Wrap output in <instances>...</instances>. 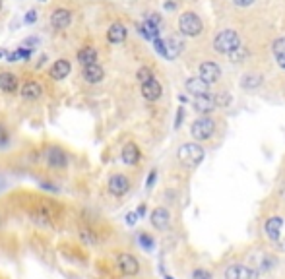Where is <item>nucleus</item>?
Listing matches in <instances>:
<instances>
[{"label": "nucleus", "instance_id": "obj_1", "mask_svg": "<svg viewBox=\"0 0 285 279\" xmlns=\"http://www.w3.org/2000/svg\"><path fill=\"white\" fill-rule=\"evenodd\" d=\"M241 47V37L237 31L233 29H223L215 35L214 39V49L219 54H231L233 51H237Z\"/></svg>", "mask_w": 285, "mask_h": 279}, {"label": "nucleus", "instance_id": "obj_2", "mask_svg": "<svg viewBox=\"0 0 285 279\" xmlns=\"http://www.w3.org/2000/svg\"><path fill=\"white\" fill-rule=\"evenodd\" d=\"M177 157L184 167L194 169V167H198V165L202 163V159H204V149H202V145H198V143H182V145L178 147Z\"/></svg>", "mask_w": 285, "mask_h": 279}, {"label": "nucleus", "instance_id": "obj_3", "mask_svg": "<svg viewBox=\"0 0 285 279\" xmlns=\"http://www.w3.org/2000/svg\"><path fill=\"white\" fill-rule=\"evenodd\" d=\"M202 19L194 12H184L178 17V29L184 37H198L202 33Z\"/></svg>", "mask_w": 285, "mask_h": 279}, {"label": "nucleus", "instance_id": "obj_4", "mask_svg": "<svg viewBox=\"0 0 285 279\" xmlns=\"http://www.w3.org/2000/svg\"><path fill=\"white\" fill-rule=\"evenodd\" d=\"M190 132H192L194 140H200V141L202 140H210L215 132V121L204 115V117H200V119H196V121L192 122Z\"/></svg>", "mask_w": 285, "mask_h": 279}, {"label": "nucleus", "instance_id": "obj_5", "mask_svg": "<svg viewBox=\"0 0 285 279\" xmlns=\"http://www.w3.org/2000/svg\"><path fill=\"white\" fill-rule=\"evenodd\" d=\"M117 266L128 278H134V276L140 274V262L136 260L132 254H128V252H123V254L117 256Z\"/></svg>", "mask_w": 285, "mask_h": 279}, {"label": "nucleus", "instance_id": "obj_6", "mask_svg": "<svg viewBox=\"0 0 285 279\" xmlns=\"http://www.w3.org/2000/svg\"><path fill=\"white\" fill-rule=\"evenodd\" d=\"M184 87H186V91H188L190 95H194V97L208 95V93H210V84H208L204 78H200V76H190V78L184 82Z\"/></svg>", "mask_w": 285, "mask_h": 279}, {"label": "nucleus", "instance_id": "obj_7", "mask_svg": "<svg viewBox=\"0 0 285 279\" xmlns=\"http://www.w3.org/2000/svg\"><path fill=\"white\" fill-rule=\"evenodd\" d=\"M198 76H200V78H204V80L212 86V84H215V82L221 78V68H219L215 62H212V60H206V62H202V64H200V68H198Z\"/></svg>", "mask_w": 285, "mask_h": 279}, {"label": "nucleus", "instance_id": "obj_8", "mask_svg": "<svg viewBox=\"0 0 285 279\" xmlns=\"http://www.w3.org/2000/svg\"><path fill=\"white\" fill-rule=\"evenodd\" d=\"M109 192L113 194V196H125L126 192L130 190V180H128V176L125 174H113L111 178H109Z\"/></svg>", "mask_w": 285, "mask_h": 279}, {"label": "nucleus", "instance_id": "obj_9", "mask_svg": "<svg viewBox=\"0 0 285 279\" xmlns=\"http://www.w3.org/2000/svg\"><path fill=\"white\" fill-rule=\"evenodd\" d=\"M47 163H49L53 169H64V167L68 165V155H66L64 149L53 145V147L47 149Z\"/></svg>", "mask_w": 285, "mask_h": 279}, {"label": "nucleus", "instance_id": "obj_10", "mask_svg": "<svg viewBox=\"0 0 285 279\" xmlns=\"http://www.w3.org/2000/svg\"><path fill=\"white\" fill-rule=\"evenodd\" d=\"M72 23V12L70 10H66V8H56L53 12V16H51V25H53L54 29H66L68 25Z\"/></svg>", "mask_w": 285, "mask_h": 279}, {"label": "nucleus", "instance_id": "obj_11", "mask_svg": "<svg viewBox=\"0 0 285 279\" xmlns=\"http://www.w3.org/2000/svg\"><path fill=\"white\" fill-rule=\"evenodd\" d=\"M161 93H163V87H161V84L155 78H151V80H147V82L142 84L143 99H147V101H157L161 97Z\"/></svg>", "mask_w": 285, "mask_h": 279}, {"label": "nucleus", "instance_id": "obj_12", "mask_svg": "<svg viewBox=\"0 0 285 279\" xmlns=\"http://www.w3.org/2000/svg\"><path fill=\"white\" fill-rule=\"evenodd\" d=\"M149 219H151V225L155 227V229L165 231V229L169 227V223H171V213H169V209H165V208H155L151 211Z\"/></svg>", "mask_w": 285, "mask_h": 279}, {"label": "nucleus", "instance_id": "obj_13", "mask_svg": "<svg viewBox=\"0 0 285 279\" xmlns=\"http://www.w3.org/2000/svg\"><path fill=\"white\" fill-rule=\"evenodd\" d=\"M254 278V272L243 266V264H233L225 270V279H252Z\"/></svg>", "mask_w": 285, "mask_h": 279}, {"label": "nucleus", "instance_id": "obj_14", "mask_svg": "<svg viewBox=\"0 0 285 279\" xmlns=\"http://www.w3.org/2000/svg\"><path fill=\"white\" fill-rule=\"evenodd\" d=\"M282 229H284V217H280V215L270 217V219L266 221V225H264L266 237L268 239H272V241H278V239H280Z\"/></svg>", "mask_w": 285, "mask_h": 279}, {"label": "nucleus", "instance_id": "obj_15", "mask_svg": "<svg viewBox=\"0 0 285 279\" xmlns=\"http://www.w3.org/2000/svg\"><path fill=\"white\" fill-rule=\"evenodd\" d=\"M126 35H128L126 27L121 21H117V23H113V25L109 27L107 39H109V43H113V45H121V43L126 41Z\"/></svg>", "mask_w": 285, "mask_h": 279}, {"label": "nucleus", "instance_id": "obj_16", "mask_svg": "<svg viewBox=\"0 0 285 279\" xmlns=\"http://www.w3.org/2000/svg\"><path fill=\"white\" fill-rule=\"evenodd\" d=\"M72 70V64L66 60V58H60V60H56L53 66H51V70H49V74H51V78L53 80H64L68 74H70Z\"/></svg>", "mask_w": 285, "mask_h": 279}, {"label": "nucleus", "instance_id": "obj_17", "mask_svg": "<svg viewBox=\"0 0 285 279\" xmlns=\"http://www.w3.org/2000/svg\"><path fill=\"white\" fill-rule=\"evenodd\" d=\"M103 78H105V70L101 68L97 62H95V64H89V66H84V80H86V82H89V84H99Z\"/></svg>", "mask_w": 285, "mask_h": 279}, {"label": "nucleus", "instance_id": "obj_18", "mask_svg": "<svg viewBox=\"0 0 285 279\" xmlns=\"http://www.w3.org/2000/svg\"><path fill=\"white\" fill-rule=\"evenodd\" d=\"M43 95V87L41 84H37V82H25L23 86H21V97L23 99H27V101H35Z\"/></svg>", "mask_w": 285, "mask_h": 279}, {"label": "nucleus", "instance_id": "obj_19", "mask_svg": "<svg viewBox=\"0 0 285 279\" xmlns=\"http://www.w3.org/2000/svg\"><path fill=\"white\" fill-rule=\"evenodd\" d=\"M192 107H194V111L200 113V115H208V113H212V111H214L215 101L210 97V95H200V97H194Z\"/></svg>", "mask_w": 285, "mask_h": 279}, {"label": "nucleus", "instance_id": "obj_20", "mask_svg": "<svg viewBox=\"0 0 285 279\" xmlns=\"http://www.w3.org/2000/svg\"><path fill=\"white\" fill-rule=\"evenodd\" d=\"M121 157H123V161H125L126 165H136V163L140 161V149H138V145L132 143V141L126 143L125 147H123Z\"/></svg>", "mask_w": 285, "mask_h": 279}, {"label": "nucleus", "instance_id": "obj_21", "mask_svg": "<svg viewBox=\"0 0 285 279\" xmlns=\"http://www.w3.org/2000/svg\"><path fill=\"white\" fill-rule=\"evenodd\" d=\"M0 89L4 93H14L18 89V78L12 72H2L0 74Z\"/></svg>", "mask_w": 285, "mask_h": 279}, {"label": "nucleus", "instance_id": "obj_22", "mask_svg": "<svg viewBox=\"0 0 285 279\" xmlns=\"http://www.w3.org/2000/svg\"><path fill=\"white\" fill-rule=\"evenodd\" d=\"M165 58L167 60H173V58H177L180 51H182V41L177 39V37H169V39H165Z\"/></svg>", "mask_w": 285, "mask_h": 279}, {"label": "nucleus", "instance_id": "obj_23", "mask_svg": "<svg viewBox=\"0 0 285 279\" xmlns=\"http://www.w3.org/2000/svg\"><path fill=\"white\" fill-rule=\"evenodd\" d=\"M138 29H140V33H142L145 39H149V41L159 39V25H157V23H153L151 19H147V17H145V21H143Z\"/></svg>", "mask_w": 285, "mask_h": 279}, {"label": "nucleus", "instance_id": "obj_24", "mask_svg": "<svg viewBox=\"0 0 285 279\" xmlns=\"http://www.w3.org/2000/svg\"><path fill=\"white\" fill-rule=\"evenodd\" d=\"M78 62L82 66H89V64H95L97 62V51L93 47H84L78 51Z\"/></svg>", "mask_w": 285, "mask_h": 279}, {"label": "nucleus", "instance_id": "obj_25", "mask_svg": "<svg viewBox=\"0 0 285 279\" xmlns=\"http://www.w3.org/2000/svg\"><path fill=\"white\" fill-rule=\"evenodd\" d=\"M241 86L245 89H256L262 86V76L260 74H245L241 80Z\"/></svg>", "mask_w": 285, "mask_h": 279}, {"label": "nucleus", "instance_id": "obj_26", "mask_svg": "<svg viewBox=\"0 0 285 279\" xmlns=\"http://www.w3.org/2000/svg\"><path fill=\"white\" fill-rule=\"evenodd\" d=\"M31 219L35 221V223H39V225H51V213L47 211V209L43 208H37L31 211Z\"/></svg>", "mask_w": 285, "mask_h": 279}, {"label": "nucleus", "instance_id": "obj_27", "mask_svg": "<svg viewBox=\"0 0 285 279\" xmlns=\"http://www.w3.org/2000/svg\"><path fill=\"white\" fill-rule=\"evenodd\" d=\"M31 56V49H18V51L10 52V54H6V58H8V62H16V60H27Z\"/></svg>", "mask_w": 285, "mask_h": 279}, {"label": "nucleus", "instance_id": "obj_28", "mask_svg": "<svg viewBox=\"0 0 285 279\" xmlns=\"http://www.w3.org/2000/svg\"><path fill=\"white\" fill-rule=\"evenodd\" d=\"M80 239H82V243L88 244V246L97 244V237H95V233H93V231H89V229H82V231H80Z\"/></svg>", "mask_w": 285, "mask_h": 279}, {"label": "nucleus", "instance_id": "obj_29", "mask_svg": "<svg viewBox=\"0 0 285 279\" xmlns=\"http://www.w3.org/2000/svg\"><path fill=\"white\" fill-rule=\"evenodd\" d=\"M272 51H274L276 56L285 54V37H280V39H276V41L272 43Z\"/></svg>", "mask_w": 285, "mask_h": 279}, {"label": "nucleus", "instance_id": "obj_30", "mask_svg": "<svg viewBox=\"0 0 285 279\" xmlns=\"http://www.w3.org/2000/svg\"><path fill=\"white\" fill-rule=\"evenodd\" d=\"M214 101L217 107H227V105L231 103V95L227 93V91H223V93H217L214 97Z\"/></svg>", "mask_w": 285, "mask_h": 279}, {"label": "nucleus", "instance_id": "obj_31", "mask_svg": "<svg viewBox=\"0 0 285 279\" xmlns=\"http://www.w3.org/2000/svg\"><path fill=\"white\" fill-rule=\"evenodd\" d=\"M138 243L142 244V248H145V250H151L153 248V239L149 237V235H145V233H140L138 235Z\"/></svg>", "mask_w": 285, "mask_h": 279}, {"label": "nucleus", "instance_id": "obj_32", "mask_svg": "<svg viewBox=\"0 0 285 279\" xmlns=\"http://www.w3.org/2000/svg\"><path fill=\"white\" fill-rule=\"evenodd\" d=\"M136 78H138V80H140V82H147V80H151V78H153V74H151V70L149 68H145V66H143V68H140L138 70V74H136Z\"/></svg>", "mask_w": 285, "mask_h": 279}, {"label": "nucleus", "instance_id": "obj_33", "mask_svg": "<svg viewBox=\"0 0 285 279\" xmlns=\"http://www.w3.org/2000/svg\"><path fill=\"white\" fill-rule=\"evenodd\" d=\"M229 56H231L233 62H241V60H243V58L247 56V51H245L243 47H239V49H237V51H233L231 54H229Z\"/></svg>", "mask_w": 285, "mask_h": 279}, {"label": "nucleus", "instance_id": "obj_34", "mask_svg": "<svg viewBox=\"0 0 285 279\" xmlns=\"http://www.w3.org/2000/svg\"><path fill=\"white\" fill-rule=\"evenodd\" d=\"M8 141H10V136H8V130L4 128V124H0V147L8 145Z\"/></svg>", "mask_w": 285, "mask_h": 279}, {"label": "nucleus", "instance_id": "obj_35", "mask_svg": "<svg viewBox=\"0 0 285 279\" xmlns=\"http://www.w3.org/2000/svg\"><path fill=\"white\" fill-rule=\"evenodd\" d=\"M153 47H155V52L165 58V54H167V51H165V41H163V39H155V41H153Z\"/></svg>", "mask_w": 285, "mask_h": 279}, {"label": "nucleus", "instance_id": "obj_36", "mask_svg": "<svg viewBox=\"0 0 285 279\" xmlns=\"http://www.w3.org/2000/svg\"><path fill=\"white\" fill-rule=\"evenodd\" d=\"M192 279H212V274L206 270H194L192 272Z\"/></svg>", "mask_w": 285, "mask_h": 279}, {"label": "nucleus", "instance_id": "obj_37", "mask_svg": "<svg viewBox=\"0 0 285 279\" xmlns=\"http://www.w3.org/2000/svg\"><path fill=\"white\" fill-rule=\"evenodd\" d=\"M23 21H25L27 25H31V23H35V21H37V12H35V10H29V12L25 14V17H23Z\"/></svg>", "mask_w": 285, "mask_h": 279}, {"label": "nucleus", "instance_id": "obj_38", "mask_svg": "<svg viewBox=\"0 0 285 279\" xmlns=\"http://www.w3.org/2000/svg\"><path fill=\"white\" fill-rule=\"evenodd\" d=\"M138 217H140L138 211H130V213H126V223H128V225H134V223L138 221Z\"/></svg>", "mask_w": 285, "mask_h": 279}, {"label": "nucleus", "instance_id": "obj_39", "mask_svg": "<svg viewBox=\"0 0 285 279\" xmlns=\"http://www.w3.org/2000/svg\"><path fill=\"white\" fill-rule=\"evenodd\" d=\"M182 119H184V109H182V107H178V109H177V119H175V128H180Z\"/></svg>", "mask_w": 285, "mask_h": 279}, {"label": "nucleus", "instance_id": "obj_40", "mask_svg": "<svg viewBox=\"0 0 285 279\" xmlns=\"http://www.w3.org/2000/svg\"><path fill=\"white\" fill-rule=\"evenodd\" d=\"M155 178H157V173H155V171H151V173L147 174V180H145V186H147V188H151V186L155 184Z\"/></svg>", "mask_w": 285, "mask_h": 279}, {"label": "nucleus", "instance_id": "obj_41", "mask_svg": "<svg viewBox=\"0 0 285 279\" xmlns=\"http://www.w3.org/2000/svg\"><path fill=\"white\" fill-rule=\"evenodd\" d=\"M237 6H243V8H247V6H252L254 4V0H233Z\"/></svg>", "mask_w": 285, "mask_h": 279}, {"label": "nucleus", "instance_id": "obj_42", "mask_svg": "<svg viewBox=\"0 0 285 279\" xmlns=\"http://www.w3.org/2000/svg\"><path fill=\"white\" fill-rule=\"evenodd\" d=\"M41 188H45V190L49 192H58V188L54 184H51V182H41Z\"/></svg>", "mask_w": 285, "mask_h": 279}, {"label": "nucleus", "instance_id": "obj_43", "mask_svg": "<svg viewBox=\"0 0 285 279\" xmlns=\"http://www.w3.org/2000/svg\"><path fill=\"white\" fill-rule=\"evenodd\" d=\"M37 43H39V39H37V37H29V39H25V41H23V45H25V47H29V45H37Z\"/></svg>", "mask_w": 285, "mask_h": 279}, {"label": "nucleus", "instance_id": "obj_44", "mask_svg": "<svg viewBox=\"0 0 285 279\" xmlns=\"http://www.w3.org/2000/svg\"><path fill=\"white\" fill-rule=\"evenodd\" d=\"M278 58V64H280V68L285 70V54H280V56H276Z\"/></svg>", "mask_w": 285, "mask_h": 279}, {"label": "nucleus", "instance_id": "obj_45", "mask_svg": "<svg viewBox=\"0 0 285 279\" xmlns=\"http://www.w3.org/2000/svg\"><path fill=\"white\" fill-rule=\"evenodd\" d=\"M165 8H167V10H175L177 4H175V2H165Z\"/></svg>", "mask_w": 285, "mask_h": 279}, {"label": "nucleus", "instance_id": "obj_46", "mask_svg": "<svg viewBox=\"0 0 285 279\" xmlns=\"http://www.w3.org/2000/svg\"><path fill=\"white\" fill-rule=\"evenodd\" d=\"M4 188H6V178H4L2 174H0V192L4 190Z\"/></svg>", "mask_w": 285, "mask_h": 279}, {"label": "nucleus", "instance_id": "obj_47", "mask_svg": "<svg viewBox=\"0 0 285 279\" xmlns=\"http://www.w3.org/2000/svg\"><path fill=\"white\" fill-rule=\"evenodd\" d=\"M138 215H140V217L145 215V206H140V208H138Z\"/></svg>", "mask_w": 285, "mask_h": 279}, {"label": "nucleus", "instance_id": "obj_48", "mask_svg": "<svg viewBox=\"0 0 285 279\" xmlns=\"http://www.w3.org/2000/svg\"><path fill=\"white\" fill-rule=\"evenodd\" d=\"M4 54H6V52L2 51V49H0V58H2V56H4Z\"/></svg>", "mask_w": 285, "mask_h": 279}, {"label": "nucleus", "instance_id": "obj_49", "mask_svg": "<svg viewBox=\"0 0 285 279\" xmlns=\"http://www.w3.org/2000/svg\"><path fill=\"white\" fill-rule=\"evenodd\" d=\"M0 10H2V0H0Z\"/></svg>", "mask_w": 285, "mask_h": 279}, {"label": "nucleus", "instance_id": "obj_50", "mask_svg": "<svg viewBox=\"0 0 285 279\" xmlns=\"http://www.w3.org/2000/svg\"><path fill=\"white\" fill-rule=\"evenodd\" d=\"M41 2H45V0H41Z\"/></svg>", "mask_w": 285, "mask_h": 279}, {"label": "nucleus", "instance_id": "obj_51", "mask_svg": "<svg viewBox=\"0 0 285 279\" xmlns=\"http://www.w3.org/2000/svg\"><path fill=\"white\" fill-rule=\"evenodd\" d=\"M0 223H2V219H0Z\"/></svg>", "mask_w": 285, "mask_h": 279}]
</instances>
